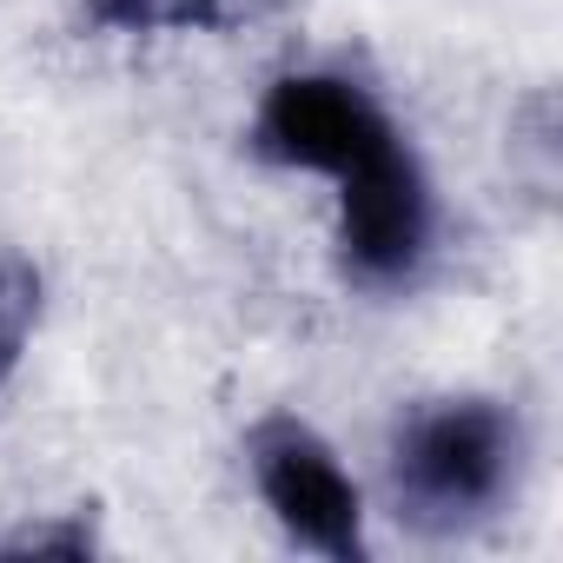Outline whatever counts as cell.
<instances>
[{
  "label": "cell",
  "mask_w": 563,
  "mask_h": 563,
  "mask_svg": "<svg viewBox=\"0 0 563 563\" xmlns=\"http://www.w3.org/2000/svg\"><path fill=\"white\" fill-rule=\"evenodd\" d=\"M245 159L325 186V239L339 286L378 306L418 299L444 258L438 173L391 93L339 60H286L245 107Z\"/></svg>",
  "instance_id": "obj_1"
},
{
  "label": "cell",
  "mask_w": 563,
  "mask_h": 563,
  "mask_svg": "<svg viewBox=\"0 0 563 563\" xmlns=\"http://www.w3.org/2000/svg\"><path fill=\"white\" fill-rule=\"evenodd\" d=\"M530 484V424L504 391H431L398 405L378 451V510L424 543H464L504 523Z\"/></svg>",
  "instance_id": "obj_2"
},
{
  "label": "cell",
  "mask_w": 563,
  "mask_h": 563,
  "mask_svg": "<svg viewBox=\"0 0 563 563\" xmlns=\"http://www.w3.org/2000/svg\"><path fill=\"white\" fill-rule=\"evenodd\" d=\"M239 471L286 550L319 556V563H372L378 550L372 484L352 471V457L312 411L265 405L258 418H245Z\"/></svg>",
  "instance_id": "obj_3"
},
{
  "label": "cell",
  "mask_w": 563,
  "mask_h": 563,
  "mask_svg": "<svg viewBox=\"0 0 563 563\" xmlns=\"http://www.w3.org/2000/svg\"><path fill=\"white\" fill-rule=\"evenodd\" d=\"M87 550H93V530L87 523H74V530L27 523V530H14L8 543H0V556H87Z\"/></svg>",
  "instance_id": "obj_4"
}]
</instances>
